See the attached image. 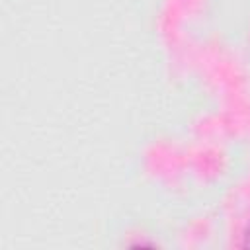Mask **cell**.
<instances>
[{
  "instance_id": "obj_1",
  "label": "cell",
  "mask_w": 250,
  "mask_h": 250,
  "mask_svg": "<svg viewBox=\"0 0 250 250\" xmlns=\"http://www.w3.org/2000/svg\"><path fill=\"white\" fill-rule=\"evenodd\" d=\"M244 248H250V225H248L246 234H244Z\"/></svg>"
}]
</instances>
